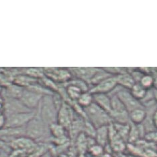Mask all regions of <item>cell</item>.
<instances>
[{"instance_id": "1", "label": "cell", "mask_w": 157, "mask_h": 157, "mask_svg": "<svg viewBox=\"0 0 157 157\" xmlns=\"http://www.w3.org/2000/svg\"><path fill=\"white\" fill-rule=\"evenodd\" d=\"M25 132L26 136L36 143H48L51 138L49 125L41 119L36 111L35 116L25 127Z\"/></svg>"}, {"instance_id": "2", "label": "cell", "mask_w": 157, "mask_h": 157, "mask_svg": "<svg viewBox=\"0 0 157 157\" xmlns=\"http://www.w3.org/2000/svg\"><path fill=\"white\" fill-rule=\"evenodd\" d=\"M52 95H44L36 110L38 115L48 125L57 122L58 109L55 105Z\"/></svg>"}, {"instance_id": "3", "label": "cell", "mask_w": 157, "mask_h": 157, "mask_svg": "<svg viewBox=\"0 0 157 157\" xmlns=\"http://www.w3.org/2000/svg\"><path fill=\"white\" fill-rule=\"evenodd\" d=\"M85 119L94 126L95 129L104 126H108L112 123L109 114L99 107L95 103L84 109Z\"/></svg>"}, {"instance_id": "4", "label": "cell", "mask_w": 157, "mask_h": 157, "mask_svg": "<svg viewBox=\"0 0 157 157\" xmlns=\"http://www.w3.org/2000/svg\"><path fill=\"white\" fill-rule=\"evenodd\" d=\"M45 76L59 84H64L73 78L68 67H43Z\"/></svg>"}, {"instance_id": "5", "label": "cell", "mask_w": 157, "mask_h": 157, "mask_svg": "<svg viewBox=\"0 0 157 157\" xmlns=\"http://www.w3.org/2000/svg\"><path fill=\"white\" fill-rule=\"evenodd\" d=\"M36 115V111L16 113L6 117V127H24Z\"/></svg>"}, {"instance_id": "6", "label": "cell", "mask_w": 157, "mask_h": 157, "mask_svg": "<svg viewBox=\"0 0 157 157\" xmlns=\"http://www.w3.org/2000/svg\"><path fill=\"white\" fill-rule=\"evenodd\" d=\"M3 98V114L6 117L16 113L31 111L25 106L20 99L10 97Z\"/></svg>"}, {"instance_id": "7", "label": "cell", "mask_w": 157, "mask_h": 157, "mask_svg": "<svg viewBox=\"0 0 157 157\" xmlns=\"http://www.w3.org/2000/svg\"><path fill=\"white\" fill-rule=\"evenodd\" d=\"M113 95H116L118 97L121 102L123 103L125 107H126L128 113L134 109L143 107L142 103L138 101L137 99H136L132 95L130 91L127 90V89L123 88L122 87V89L120 91H118L116 93H113Z\"/></svg>"}, {"instance_id": "8", "label": "cell", "mask_w": 157, "mask_h": 157, "mask_svg": "<svg viewBox=\"0 0 157 157\" xmlns=\"http://www.w3.org/2000/svg\"><path fill=\"white\" fill-rule=\"evenodd\" d=\"M75 113L72 106L64 101L57 113V122L62 125L67 130L71 123L75 119Z\"/></svg>"}, {"instance_id": "9", "label": "cell", "mask_w": 157, "mask_h": 157, "mask_svg": "<svg viewBox=\"0 0 157 157\" xmlns=\"http://www.w3.org/2000/svg\"><path fill=\"white\" fill-rule=\"evenodd\" d=\"M12 151H19L29 153L33 152L37 145V143L26 135L17 137L9 143Z\"/></svg>"}, {"instance_id": "10", "label": "cell", "mask_w": 157, "mask_h": 157, "mask_svg": "<svg viewBox=\"0 0 157 157\" xmlns=\"http://www.w3.org/2000/svg\"><path fill=\"white\" fill-rule=\"evenodd\" d=\"M44 96L30 89L24 88L20 100L23 104L30 110L36 111Z\"/></svg>"}, {"instance_id": "11", "label": "cell", "mask_w": 157, "mask_h": 157, "mask_svg": "<svg viewBox=\"0 0 157 157\" xmlns=\"http://www.w3.org/2000/svg\"><path fill=\"white\" fill-rule=\"evenodd\" d=\"M117 86L116 76H110L90 88L91 94H110Z\"/></svg>"}, {"instance_id": "12", "label": "cell", "mask_w": 157, "mask_h": 157, "mask_svg": "<svg viewBox=\"0 0 157 157\" xmlns=\"http://www.w3.org/2000/svg\"><path fill=\"white\" fill-rule=\"evenodd\" d=\"M72 74L73 78H76L84 80L86 83L90 82L94 77L95 73L98 72L99 67H68Z\"/></svg>"}, {"instance_id": "13", "label": "cell", "mask_w": 157, "mask_h": 157, "mask_svg": "<svg viewBox=\"0 0 157 157\" xmlns=\"http://www.w3.org/2000/svg\"><path fill=\"white\" fill-rule=\"evenodd\" d=\"M94 139L96 144L105 148L109 144V125L97 128Z\"/></svg>"}, {"instance_id": "14", "label": "cell", "mask_w": 157, "mask_h": 157, "mask_svg": "<svg viewBox=\"0 0 157 157\" xmlns=\"http://www.w3.org/2000/svg\"><path fill=\"white\" fill-rule=\"evenodd\" d=\"M94 103L109 113L111 111V99L108 94H93Z\"/></svg>"}, {"instance_id": "15", "label": "cell", "mask_w": 157, "mask_h": 157, "mask_svg": "<svg viewBox=\"0 0 157 157\" xmlns=\"http://www.w3.org/2000/svg\"><path fill=\"white\" fill-rule=\"evenodd\" d=\"M146 116H147V113L144 107L136 109L129 112L130 121L136 126L143 123L146 119Z\"/></svg>"}, {"instance_id": "16", "label": "cell", "mask_w": 157, "mask_h": 157, "mask_svg": "<svg viewBox=\"0 0 157 157\" xmlns=\"http://www.w3.org/2000/svg\"><path fill=\"white\" fill-rule=\"evenodd\" d=\"M116 79L117 85L129 91L136 83L132 76L128 72L117 75L116 76Z\"/></svg>"}, {"instance_id": "17", "label": "cell", "mask_w": 157, "mask_h": 157, "mask_svg": "<svg viewBox=\"0 0 157 157\" xmlns=\"http://www.w3.org/2000/svg\"><path fill=\"white\" fill-rule=\"evenodd\" d=\"M20 73L26 74L34 79L40 80L45 76L43 67H30L20 68Z\"/></svg>"}, {"instance_id": "18", "label": "cell", "mask_w": 157, "mask_h": 157, "mask_svg": "<svg viewBox=\"0 0 157 157\" xmlns=\"http://www.w3.org/2000/svg\"><path fill=\"white\" fill-rule=\"evenodd\" d=\"M38 81V80L32 78L26 74L20 73L15 77L13 83L24 88H27Z\"/></svg>"}, {"instance_id": "19", "label": "cell", "mask_w": 157, "mask_h": 157, "mask_svg": "<svg viewBox=\"0 0 157 157\" xmlns=\"http://www.w3.org/2000/svg\"><path fill=\"white\" fill-rule=\"evenodd\" d=\"M49 131L51 138H59L67 136V129L58 122H55L49 125Z\"/></svg>"}, {"instance_id": "20", "label": "cell", "mask_w": 157, "mask_h": 157, "mask_svg": "<svg viewBox=\"0 0 157 157\" xmlns=\"http://www.w3.org/2000/svg\"><path fill=\"white\" fill-rule=\"evenodd\" d=\"M76 102L82 108H86L94 103L93 94H91L90 91L82 92Z\"/></svg>"}, {"instance_id": "21", "label": "cell", "mask_w": 157, "mask_h": 157, "mask_svg": "<svg viewBox=\"0 0 157 157\" xmlns=\"http://www.w3.org/2000/svg\"><path fill=\"white\" fill-rule=\"evenodd\" d=\"M148 90H146L143 87L139 84V83H135L132 88L130 90V93L133 97L137 99L138 101H142L145 97V96L147 93Z\"/></svg>"}, {"instance_id": "22", "label": "cell", "mask_w": 157, "mask_h": 157, "mask_svg": "<svg viewBox=\"0 0 157 157\" xmlns=\"http://www.w3.org/2000/svg\"><path fill=\"white\" fill-rule=\"evenodd\" d=\"M138 83L146 90H150L154 87V78L151 74H145Z\"/></svg>"}, {"instance_id": "23", "label": "cell", "mask_w": 157, "mask_h": 157, "mask_svg": "<svg viewBox=\"0 0 157 157\" xmlns=\"http://www.w3.org/2000/svg\"><path fill=\"white\" fill-rule=\"evenodd\" d=\"M89 153L92 157H100L105 152V148L98 144H94L88 149Z\"/></svg>"}, {"instance_id": "24", "label": "cell", "mask_w": 157, "mask_h": 157, "mask_svg": "<svg viewBox=\"0 0 157 157\" xmlns=\"http://www.w3.org/2000/svg\"><path fill=\"white\" fill-rule=\"evenodd\" d=\"M6 117L3 113H0V130L6 127Z\"/></svg>"}, {"instance_id": "25", "label": "cell", "mask_w": 157, "mask_h": 157, "mask_svg": "<svg viewBox=\"0 0 157 157\" xmlns=\"http://www.w3.org/2000/svg\"><path fill=\"white\" fill-rule=\"evenodd\" d=\"M152 124L154 127L157 130V109L155 111L152 115Z\"/></svg>"}, {"instance_id": "26", "label": "cell", "mask_w": 157, "mask_h": 157, "mask_svg": "<svg viewBox=\"0 0 157 157\" xmlns=\"http://www.w3.org/2000/svg\"><path fill=\"white\" fill-rule=\"evenodd\" d=\"M10 152L0 149V157H10Z\"/></svg>"}, {"instance_id": "27", "label": "cell", "mask_w": 157, "mask_h": 157, "mask_svg": "<svg viewBox=\"0 0 157 157\" xmlns=\"http://www.w3.org/2000/svg\"><path fill=\"white\" fill-rule=\"evenodd\" d=\"M113 156V157H129V156L124 154V152L115 153V155H114Z\"/></svg>"}, {"instance_id": "28", "label": "cell", "mask_w": 157, "mask_h": 157, "mask_svg": "<svg viewBox=\"0 0 157 157\" xmlns=\"http://www.w3.org/2000/svg\"><path fill=\"white\" fill-rule=\"evenodd\" d=\"M100 157H113V156L111 154H110V153L105 152Z\"/></svg>"}, {"instance_id": "29", "label": "cell", "mask_w": 157, "mask_h": 157, "mask_svg": "<svg viewBox=\"0 0 157 157\" xmlns=\"http://www.w3.org/2000/svg\"><path fill=\"white\" fill-rule=\"evenodd\" d=\"M153 93H154V98L157 103V89H155V91H153Z\"/></svg>"}, {"instance_id": "30", "label": "cell", "mask_w": 157, "mask_h": 157, "mask_svg": "<svg viewBox=\"0 0 157 157\" xmlns=\"http://www.w3.org/2000/svg\"><path fill=\"white\" fill-rule=\"evenodd\" d=\"M3 87H2L1 84H0V95H1V94H2V92L3 91Z\"/></svg>"}]
</instances>
